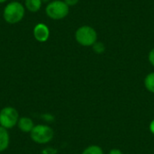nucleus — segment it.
<instances>
[{
    "label": "nucleus",
    "mask_w": 154,
    "mask_h": 154,
    "mask_svg": "<svg viewBox=\"0 0 154 154\" xmlns=\"http://www.w3.org/2000/svg\"><path fill=\"white\" fill-rule=\"evenodd\" d=\"M25 14V7L18 1H12L8 3L3 11L4 20L10 24L20 23Z\"/></svg>",
    "instance_id": "nucleus-1"
},
{
    "label": "nucleus",
    "mask_w": 154,
    "mask_h": 154,
    "mask_svg": "<svg viewBox=\"0 0 154 154\" xmlns=\"http://www.w3.org/2000/svg\"><path fill=\"white\" fill-rule=\"evenodd\" d=\"M75 39L79 44L89 47L93 46L97 42V33L93 27L89 25H83L77 29L75 32Z\"/></svg>",
    "instance_id": "nucleus-2"
},
{
    "label": "nucleus",
    "mask_w": 154,
    "mask_h": 154,
    "mask_svg": "<svg viewBox=\"0 0 154 154\" xmlns=\"http://www.w3.org/2000/svg\"><path fill=\"white\" fill-rule=\"evenodd\" d=\"M69 6L61 0H54L50 2L45 8L47 16L52 20H61L69 14Z\"/></svg>",
    "instance_id": "nucleus-3"
},
{
    "label": "nucleus",
    "mask_w": 154,
    "mask_h": 154,
    "mask_svg": "<svg viewBox=\"0 0 154 154\" xmlns=\"http://www.w3.org/2000/svg\"><path fill=\"white\" fill-rule=\"evenodd\" d=\"M31 139L38 144H46L54 137V131L51 127L45 125H37L30 133Z\"/></svg>",
    "instance_id": "nucleus-4"
},
{
    "label": "nucleus",
    "mask_w": 154,
    "mask_h": 154,
    "mask_svg": "<svg viewBox=\"0 0 154 154\" xmlns=\"http://www.w3.org/2000/svg\"><path fill=\"white\" fill-rule=\"evenodd\" d=\"M19 114L14 107L5 106L0 111V126L5 129H12L17 125Z\"/></svg>",
    "instance_id": "nucleus-5"
},
{
    "label": "nucleus",
    "mask_w": 154,
    "mask_h": 154,
    "mask_svg": "<svg viewBox=\"0 0 154 154\" xmlns=\"http://www.w3.org/2000/svg\"><path fill=\"white\" fill-rule=\"evenodd\" d=\"M33 36L39 42H45L50 37V29L44 23H38L33 28Z\"/></svg>",
    "instance_id": "nucleus-6"
},
{
    "label": "nucleus",
    "mask_w": 154,
    "mask_h": 154,
    "mask_svg": "<svg viewBox=\"0 0 154 154\" xmlns=\"http://www.w3.org/2000/svg\"><path fill=\"white\" fill-rule=\"evenodd\" d=\"M17 126L23 133H31L35 125L33 124V121L31 118L27 116H23L19 118Z\"/></svg>",
    "instance_id": "nucleus-7"
},
{
    "label": "nucleus",
    "mask_w": 154,
    "mask_h": 154,
    "mask_svg": "<svg viewBox=\"0 0 154 154\" xmlns=\"http://www.w3.org/2000/svg\"><path fill=\"white\" fill-rule=\"evenodd\" d=\"M10 143V136L7 130L0 126V152L5 151Z\"/></svg>",
    "instance_id": "nucleus-8"
},
{
    "label": "nucleus",
    "mask_w": 154,
    "mask_h": 154,
    "mask_svg": "<svg viewBox=\"0 0 154 154\" xmlns=\"http://www.w3.org/2000/svg\"><path fill=\"white\" fill-rule=\"evenodd\" d=\"M42 0H24V7L31 13L38 12L42 7Z\"/></svg>",
    "instance_id": "nucleus-9"
},
{
    "label": "nucleus",
    "mask_w": 154,
    "mask_h": 154,
    "mask_svg": "<svg viewBox=\"0 0 154 154\" xmlns=\"http://www.w3.org/2000/svg\"><path fill=\"white\" fill-rule=\"evenodd\" d=\"M144 87L149 92L154 94V72L149 73L145 77V79H144Z\"/></svg>",
    "instance_id": "nucleus-10"
},
{
    "label": "nucleus",
    "mask_w": 154,
    "mask_h": 154,
    "mask_svg": "<svg viewBox=\"0 0 154 154\" xmlns=\"http://www.w3.org/2000/svg\"><path fill=\"white\" fill-rule=\"evenodd\" d=\"M81 154H104V151L98 145H89Z\"/></svg>",
    "instance_id": "nucleus-11"
},
{
    "label": "nucleus",
    "mask_w": 154,
    "mask_h": 154,
    "mask_svg": "<svg viewBox=\"0 0 154 154\" xmlns=\"http://www.w3.org/2000/svg\"><path fill=\"white\" fill-rule=\"evenodd\" d=\"M93 51L97 53V54H102L103 52H105L106 51V47L104 45L103 42H97L94 45H93Z\"/></svg>",
    "instance_id": "nucleus-12"
},
{
    "label": "nucleus",
    "mask_w": 154,
    "mask_h": 154,
    "mask_svg": "<svg viewBox=\"0 0 154 154\" xmlns=\"http://www.w3.org/2000/svg\"><path fill=\"white\" fill-rule=\"evenodd\" d=\"M42 154H56L57 153V150L54 149V148H51V147H47L45 149H43L42 151Z\"/></svg>",
    "instance_id": "nucleus-13"
},
{
    "label": "nucleus",
    "mask_w": 154,
    "mask_h": 154,
    "mask_svg": "<svg viewBox=\"0 0 154 154\" xmlns=\"http://www.w3.org/2000/svg\"><path fill=\"white\" fill-rule=\"evenodd\" d=\"M149 61H150V63L154 67V48L150 51V53H149Z\"/></svg>",
    "instance_id": "nucleus-14"
},
{
    "label": "nucleus",
    "mask_w": 154,
    "mask_h": 154,
    "mask_svg": "<svg viewBox=\"0 0 154 154\" xmlns=\"http://www.w3.org/2000/svg\"><path fill=\"white\" fill-rule=\"evenodd\" d=\"M79 0H64V2L69 5V6H73L79 3Z\"/></svg>",
    "instance_id": "nucleus-15"
},
{
    "label": "nucleus",
    "mask_w": 154,
    "mask_h": 154,
    "mask_svg": "<svg viewBox=\"0 0 154 154\" xmlns=\"http://www.w3.org/2000/svg\"><path fill=\"white\" fill-rule=\"evenodd\" d=\"M108 154H124L123 153V152L121 151V150H119V149H112Z\"/></svg>",
    "instance_id": "nucleus-16"
},
{
    "label": "nucleus",
    "mask_w": 154,
    "mask_h": 154,
    "mask_svg": "<svg viewBox=\"0 0 154 154\" xmlns=\"http://www.w3.org/2000/svg\"><path fill=\"white\" fill-rule=\"evenodd\" d=\"M150 131H151V133L154 134V119L151 122V124H150Z\"/></svg>",
    "instance_id": "nucleus-17"
},
{
    "label": "nucleus",
    "mask_w": 154,
    "mask_h": 154,
    "mask_svg": "<svg viewBox=\"0 0 154 154\" xmlns=\"http://www.w3.org/2000/svg\"><path fill=\"white\" fill-rule=\"evenodd\" d=\"M50 1H51V0H42V3H48V4L50 3Z\"/></svg>",
    "instance_id": "nucleus-18"
},
{
    "label": "nucleus",
    "mask_w": 154,
    "mask_h": 154,
    "mask_svg": "<svg viewBox=\"0 0 154 154\" xmlns=\"http://www.w3.org/2000/svg\"><path fill=\"white\" fill-rule=\"evenodd\" d=\"M7 0H0V4H3V3H5Z\"/></svg>",
    "instance_id": "nucleus-19"
}]
</instances>
